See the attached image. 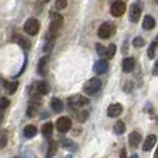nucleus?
<instances>
[{
    "label": "nucleus",
    "instance_id": "4468645a",
    "mask_svg": "<svg viewBox=\"0 0 158 158\" xmlns=\"http://www.w3.org/2000/svg\"><path fill=\"white\" fill-rule=\"evenodd\" d=\"M140 142H142V135H140L139 132L133 131V132L130 133V135H128V144H130L131 148L135 149V148L139 145Z\"/></svg>",
    "mask_w": 158,
    "mask_h": 158
},
{
    "label": "nucleus",
    "instance_id": "9d476101",
    "mask_svg": "<svg viewBox=\"0 0 158 158\" xmlns=\"http://www.w3.org/2000/svg\"><path fill=\"white\" fill-rule=\"evenodd\" d=\"M49 61H50L49 55L43 56L40 60L38 65H37V73L40 74V76H45L48 74V70H49Z\"/></svg>",
    "mask_w": 158,
    "mask_h": 158
},
{
    "label": "nucleus",
    "instance_id": "4be33fe9",
    "mask_svg": "<svg viewBox=\"0 0 158 158\" xmlns=\"http://www.w3.org/2000/svg\"><path fill=\"white\" fill-rule=\"evenodd\" d=\"M57 142L55 140H51L49 143V146H48V151H47V155H45V158H52L56 155V151H57Z\"/></svg>",
    "mask_w": 158,
    "mask_h": 158
},
{
    "label": "nucleus",
    "instance_id": "f704fd0d",
    "mask_svg": "<svg viewBox=\"0 0 158 158\" xmlns=\"http://www.w3.org/2000/svg\"><path fill=\"white\" fill-rule=\"evenodd\" d=\"M153 158H158V146H157V150H156V152H155V156H153Z\"/></svg>",
    "mask_w": 158,
    "mask_h": 158
},
{
    "label": "nucleus",
    "instance_id": "7ed1b4c3",
    "mask_svg": "<svg viewBox=\"0 0 158 158\" xmlns=\"http://www.w3.org/2000/svg\"><path fill=\"white\" fill-rule=\"evenodd\" d=\"M89 103V100H88L86 96L83 95H74V96H70L68 99V106L71 110H79V108H82L83 106H86Z\"/></svg>",
    "mask_w": 158,
    "mask_h": 158
},
{
    "label": "nucleus",
    "instance_id": "1a4fd4ad",
    "mask_svg": "<svg viewBox=\"0 0 158 158\" xmlns=\"http://www.w3.org/2000/svg\"><path fill=\"white\" fill-rule=\"evenodd\" d=\"M126 11V4L125 1H114L111 6V15L113 17L123 16Z\"/></svg>",
    "mask_w": 158,
    "mask_h": 158
},
{
    "label": "nucleus",
    "instance_id": "393cba45",
    "mask_svg": "<svg viewBox=\"0 0 158 158\" xmlns=\"http://www.w3.org/2000/svg\"><path fill=\"white\" fill-rule=\"evenodd\" d=\"M5 88L8 92V94H13L18 89V82H6L5 83Z\"/></svg>",
    "mask_w": 158,
    "mask_h": 158
},
{
    "label": "nucleus",
    "instance_id": "72a5a7b5",
    "mask_svg": "<svg viewBox=\"0 0 158 158\" xmlns=\"http://www.w3.org/2000/svg\"><path fill=\"white\" fill-rule=\"evenodd\" d=\"M120 158H127L126 149H125V148H124V149H121V151H120Z\"/></svg>",
    "mask_w": 158,
    "mask_h": 158
},
{
    "label": "nucleus",
    "instance_id": "473e14b6",
    "mask_svg": "<svg viewBox=\"0 0 158 158\" xmlns=\"http://www.w3.org/2000/svg\"><path fill=\"white\" fill-rule=\"evenodd\" d=\"M70 145H71V142L69 140V139H64L63 142H62V146H64V148L70 146Z\"/></svg>",
    "mask_w": 158,
    "mask_h": 158
},
{
    "label": "nucleus",
    "instance_id": "2eb2a0df",
    "mask_svg": "<svg viewBox=\"0 0 158 158\" xmlns=\"http://www.w3.org/2000/svg\"><path fill=\"white\" fill-rule=\"evenodd\" d=\"M157 142V137L155 135H149L145 138V142L143 144V150L144 151H150Z\"/></svg>",
    "mask_w": 158,
    "mask_h": 158
},
{
    "label": "nucleus",
    "instance_id": "cd10ccee",
    "mask_svg": "<svg viewBox=\"0 0 158 158\" xmlns=\"http://www.w3.org/2000/svg\"><path fill=\"white\" fill-rule=\"evenodd\" d=\"M156 48H157V44L155 43V42H152L150 44V47L148 49V57L152 60L153 57H155V52H156Z\"/></svg>",
    "mask_w": 158,
    "mask_h": 158
},
{
    "label": "nucleus",
    "instance_id": "a878e982",
    "mask_svg": "<svg viewBox=\"0 0 158 158\" xmlns=\"http://www.w3.org/2000/svg\"><path fill=\"white\" fill-rule=\"evenodd\" d=\"M88 117H89L88 111H80V112H77V114H76V119L79 120L80 123H85L88 119Z\"/></svg>",
    "mask_w": 158,
    "mask_h": 158
},
{
    "label": "nucleus",
    "instance_id": "6ab92c4d",
    "mask_svg": "<svg viewBox=\"0 0 158 158\" xmlns=\"http://www.w3.org/2000/svg\"><path fill=\"white\" fill-rule=\"evenodd\" d=\"M50 107L55 113H60L63 111V102L57 98H52L50 101Z\"/></svg>",
    "mask_w": 158,
    "mask_h": 158
},
{
    "label": "nucleus",
    "instance_id": "e433bc0d",
    "mask_svg": "<svg viewBox=\"0 0 158 158\" xmlns=\"http://www.w3.org/2000/svg\"><path fill=\"white\" fill-rule=\"evenodd\" d=\"M153 42H155V43L157 44V47H158V36L156 37V38H155V40H153Z\"/></svg>",
    "mask_w": 158,
    "mask_h": 158
},
{
    "label": "nucleus",
    "instance_id": "b1692460",
    "mask_svg": "<svg viewBox=\"0 0 158 158\" xmlns=\"http://www.w3.org/2000/svg\"><path fill=\"white\" fill-rule=\"evenodd\" d=\"M115 52H117V45L115 44H110L108 48L106 49V57L108 60H112L115 55Z\"/></svg>",
    "mask_w": 158,
    "mask_h": 158
},
{
    "label": "nucleus",
    "instance_id": "39448f33",
    "mask_svg": "<svg viewBox=\"0 0 158 158\" xmlns=\"http://www.w3.org/2000/svg\"><path fill=\"white\" fill-rule=\"evenodd\" d=\"M40 22L36 18H29L24 24V31L26 32L27 35H30V36L37 35L38 31H40Z\"/></svg>",
    "mask_w": 158,
    "mask_h": 158
},
{
    "label": "nucleus",
    "instance_id": "6e6552de",
    "mask_svg": "<svg viewBox=\"0 0 158 158\" xmlns=\"http://www.w3.org/2000/svg\"><path fill=\"white\" fill-rule=\"evenodd\" d=\"M142 16V7H140V5L139 4H132L131 6H130V13H128V19H130V22H132V23H137V22H139V18Z\"/></svg>",
    "mask_w": 158,
    "mask_h": 158
},
{
    "label": "nucleus",
    "instance_id": "c756f323",
    "mask_svg": "<svg viewBox=\"0 0 158 158\" xmlns=\"http://www.w3.org/2000/svg\"><path fill=\"white\" fill-rule=\"evenodd\" d=\"M95 49H96V52H98L99 56H106V48H105V45L98 43V44L95 45Z\"/></svg>",
    "mask_w": 158,
    "mask_h": 158
},
{
    "label": "nucleus",
    "instance_id": "f8f14e48",
    "mask_svg": "<svg viewBox=\"0 0 158 158\" xmlns=\"http://www.w3.org/2000/svg\"><path fill=\"white\" fill-rule=\"evenodd\" d=\"M107 70H108V63H107V61H105L102 58L99 60L94 64V71L98 75H102L105 73H107Z\"/></svg>",
    "mask_w": 158,
    "mask_h": 158
},
{
    "label": "nucleus",
    "instance_id": "4c0bfd02",
    "mask_svg": "<svg viewBox=\"0 0 158 158\" xmlns=\"http://www.w3.org/2000/svg\"><path fill=\"white\" fill-rule=\"evenodd\" d=\"M131 158H138V156L135 153V155H132V156H131Z\"/></svg>",
    "mask_w": 158,
    "mask_h": 158
},
{
    "label": "nucleus",
    "instance_id": "a211bd4d",
    "mask_svg": "<svg viewBox=\"0 0 158 158\" xmlns=\"http://www.w3.org/2000/svg\"><path fill=\"white\" fill-rule=\"evenodd\" d=\"M142 25L144 30H153L156 26V20L152 16H145Z\"/></svg>",
    "mask_w": 158,
    "mask_h": 158
},
{
    "label": "nucleus",
    "instance_id": "ddd939ff",
    "mask_svg": "<svg viewBox=\"0 0 158 158\" xmlns=\"http://www.w3.org/2000/svg\"><path fill=\"white\" fill-rule=\"evenodd\" d=\"M13 42H16L17 44H18L19 47H22V49H24V50H29L30 47H31V42H30V40L26 38V37L20 36V35H16L15 38H13Z\"/></svg>",
    "mask_w": 158,
    "mask_h": 158
},
{
    "label": "nucleus",
    "instance_id": "aec40b11",
    "mask_svg": "<svg viewBox=\"0 0 158 158\" xmlns=\"http://www.w3.org/2000/svg\"><path fill=\"white\" fill-rule=\"evenodd\" d=\"M54 132V126H52V123H45L43 126H42V135L45 138H51Z\"/></svg>",
    "mask_w": 158,
    "mask_h": 158
},
{
    "label": "nucleus",
    "instance_id": "9b49d317",
    "mask_svg": "<svg viewBox=\"0 0 158 158\" xmlns=\"http://www.w3.org/2000/svg\"><path fill=\"white\" fill-rule=\"evenodd\" d=\"M123 111H124V107L121 103H112L107 108V115L110 118H117L123 113Z\"/></svg>",
    "mask_w": 158,
    "mask_h": 158
},
{
    "label": "nucleus",
    "instance_id": "bb28decb",
    "mask_svg": "<svg viewBox=\"0 0 158 158\" xmlns=\"http://www.w3.org/2000/svg\"><path fill=\"white\" fill-rule=\"evenodd\" d=\"M132 45L135 48H142L145 45V40L140 37V36H138V37H135V40H132Z\"/></svg>",
    "mask_w": 158,
    "mask_h": 158
},
{
    "label": "nucleus",
    "instance_id": "412c9836",
    "mask_svg": "<svg viewBox=\"0 0 158 158\" xmlns=\"http://www.w3.org/2000/svg\"><path fill=\"white\" fill-rule=\"evenodd\" d=\"M125 130H126L125 123H124V121H121V120H118V121L114 124V126H113V132H114L117 135H124Z\"/></svg>",
    "mask_w": 158,
    "mask_h": 158
},
{
    "label": "nucleus",
    "instance_id": "20e7f679",
    "mask_svg": "<svg viewBox=\"0 0 158 158\" xmlns=\"http://www.w3.org/2000/svg\"><path fill=\"white\" fill-rule=\"evenodd\" d=\"M40 95H38L37 93L31 96V99H30V101H29V105H27V117H35V114L37 113L38 111V108H40Z\"/></svg>",
    "mask_w": 158,
    "mask_h": 158
},
{
    "label": "nucleus",
    "instance_id": "dca6fc26",
    "mask_svg": "<svg viewBox=\"0 0 158 158\" xmlns=\"http://www.w3.org/2000/svg\"><path fill=\"white\" fill-rule=\"evenodd\" d=\"M135 61L133 57H126L123 63H121V67H123V70L125 73H131V71L135 69Z\"/></svg>",
    "mask_w": 158,
    "mask_h": 158
},
{
    "label": "nucleus",
    "instance_id": "c85d7f7f",
    "mask_svg": "<svg viewBox=\"0 0 158 158\" xmlns=\"http://www.w3.org/2000/svg\"><path fill=\"white\" fill-rule=\"evenodd\" d=\"M8 106H10V100L6 98H1L0 99V114L4 112V110H6Z\"/></svg>",
    "mask_w": 158,
    "mask_h": 158
},
{
    "label": "nucleus",
    "instance_id": "7c9ffc66",
    "mask_svg": "<svg viewBox=\"0 0 158 158\" xmlns=\"http://www.w3.org/2000/svg\"><path fill=\"white\" fill-rule=\"evenodd\" d=\"M67 5H68L67 0H57L55 2V6L57 10H63V8L67 7Z\"/></svg>",
    "mask_w": 158,
    "mask_h": 158
},
{
    "label": "nucleus",
    "instance_id": "f03ea898",
    "mask_svg": "<svg viewBox=\"0 0 158 158\" xmlns=\"http://www.w3.org/2000/svg\"><path fill=\"white\" fill-rule=\"evenodd\" d=\"M64 19L63 17L55 12H50V26H49V33L57 36L58 31L63 26Z\"/></svg>",
    "mask_w": 158,
    "mask_h": 158
},
{
    "label": "nucleus",
    "instance_id": "c9c22d12",
    "mask_svg": "<svg viewBox=\"0 0 158 158\" xmlns=\"http://www.w3.org/2000/svg\"><path fill=\"white\" fill-rule=\"evenodd\" d=\"M157 69H158V61H156V63H155V70H157Z\"/></svg>",
    "mask_w": 158,
    "mask_h": 158
},
{
    "label": "nucleus",
    "instance_id": "f3484780",
    "mask_svg": "<svg viewBox=\"0 0 158 158\" xmlns=\"http://www.w3.org/2000/svg\"><path fill=\"white\" fill-rule=\"evenodd\" d=\"M50 90V87L45 81H40L36 83V93L38 95H47Z\"/></svg>",
    "mask_w": 158,
    "mask_h": 158
},
{
    "label": "nucleus",
    "instance_id": "58836bf2",
    "mask_svg": "<svg viewBox=\"0 0 158 158\" xmlns=\"http://www.w3.org/2000/svg\"><path fill=\"white\" fill-rule=\"evenodd\" d=\"M13 158H19V157H13Z\"/></svg>",
    "mask_w": 158,
    "mask_h": 158
},
{
    "label": "nucleus",
    "instance_id": "5701e85b",
    "mask_svg": "<svg viewBox=\"0 0 158 158\" xmlns=\"http://www.w3.org/2000/svg\"><path fill=\"white\" fill-rule=\"evenodd\" d=\"M24 135L26 138H33L35 135H37V128L33 126V125H27V126L24 127Z\"/></svg>",
    "mask_w": 158,
    "mask_h": 158
},
{
    "label": "nucleus",
    "instance_id": "2f4dec72",
    "mask_svg": "<svg viewBox=\"0 0 158 158\" xmlns=\"http://www.w3.org/2000/svg\"><path fill=\"white\" fill-rule=\"evenodd\" d=\"M6 144H7V137L5 133H2L0 135V149H4L6 146Z\"/></svg>",
    "mask_w": 158,
    "mask_h": 158
},
{
    "label": "nucleus",
    "instance_id": "f257e3e1",
    "mask_svg": "<svg viewBox=\"0 0 158 158\" xmlns=\"http://www.w3.org/2000/svg\"><path fill=\"white\" fill-rule=\"evenodd\" d=\"M101 80L99 79V77H92V79H89L85 83V86H83V93L87 95H90V96H93V95H96L99 92H100V89H101Z\"/></svg>",
    "mask_w": 158,
    "mask_h": 158
},
{
    "label": "nucleus",
    "instance_id": "0eeeda50",
    "mask_svg": "<svg viewBox=\"0 0 158 158\" xmlns=\"http://www.w3.org/2000/svg\"><path fill=\"white\" fill-rule=\"evenodd\" d=\"M71 126H73L71 120L68 118V117H61V118L57 119V121H56V128H57V131L61 132V133L68 132L71 128Z\"/></svg>",
    "mask_w": 158,
    "mask_h": 158
},
{
    "label": "nucleus",
    "instance_id": "423d86ee",
    "mask_svg": "<svg viewBox=\"0 0 158 158\" xmlns=\"http://www.w3.org/2000/svg\"><path fill=\"white\" fill-rule=\"evenodd\" d=\"M115 29H114V25L112 23H103L99 30H98V36L102 40H107L108 37H111L112 35L114 33Z\"/></svg>",
    "mask_w": 158,
    "mask_h": 158
}]
</instances>
